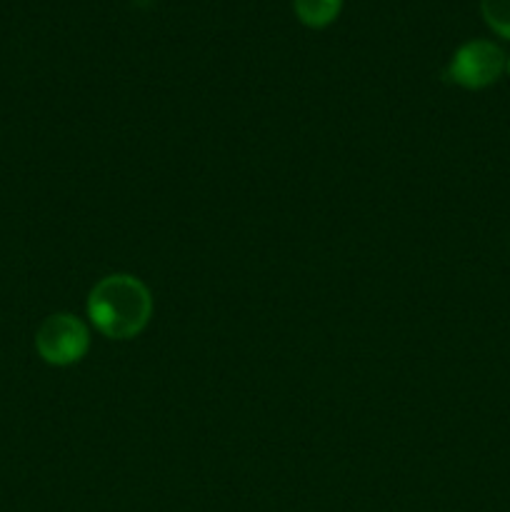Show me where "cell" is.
Returning a JSON list of instances; mask_svg holds the SVG:
<instances>
[{"instance_id":"obj_1","label":"cell","mask_w":510,"mask_h":512,"mask_svg":"<svg viewBox=\"0 0 510 512\" xmlns=\"http://www.w3.org/2000/svg\"><path fill=\"white\" fill-rule=\"evenodd\" d=\"M88 315L95 328L113 340H130L143 333L153 315V295L133 275H108L90 290Z\"/></svg>"},{"instance_id":"obj_2","label":"cell","mask_w":510,"mask_h":512,"mask_svg":"<svg viewBox=\"0 0 510 512\" xmlns=\"http://www.w3.org/2000/svg\"><path fill=\"white\" fill-rule=\"evenodd\" d=\"M88 328L75 315L58 313L43 320L35 335L40 358L50 365H73L88 353Z\"/></svg>"},{"instance_id":"obj_3","label":"cell","mask_w":510,"mask_h":512,"mask_svg":"<svg viewBox=\"0 0 510 512\" xmlns=\"http://www.w3.org/2000/svg\"><path fill=\"white\" fill-rule=\"evenodd\" d=\"M503 68L505 55L498 45L490 43V40H470L453 55L445 78L463 85V88L478 90L495 83L500 73H503Z\"/></svg>"},{"instance_id":"obj_4","label":"cell","mask_w":510,"mask_h":512,"mask_svg":"<svg viewBox=\"0 0 510 512\" xmlns=\"http://www.w3.org/2000/svg\"><path fill=\"white\" fill-rule=\"evenodd\" d=\"M340 3H343V0H293L298 18L303 20V23L313 25V28L328 25L330 20L338 15Z\"/></svg>"},{"instance_id":"obj_5","label":"cell","mask_w":510,"mask_h":512,"mask_svg":"<svg viewBox=\"0 0 510 512\" xmlns=\"http://www.w3.org/2000/svg\"><path fill=\"white\" fill-rule=\"evenodd\" d=\"M480 8L490 28L510 38V0H480Z\"/></svg>"},{"instance_id":"obj_6","label":"cell","mask_w":510,"mask_h":512,"mask_svg":"<svg viewBox=\"0 0 510 512\" xmlns=\"http://www.w3.org/2000/svg\"><path fill=\"white\" fill-rule=\"evenodd\" d=\"M508 68H510V63H508Z\"/></svg>"}]
</instances>
